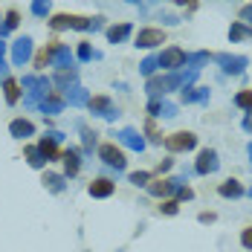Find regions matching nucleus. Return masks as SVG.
I'll use <instances>...</instances> for the list:
<instances>
[{
    "label": "nucleus",
    "instance_id": "obj_12",
    "mask_svg": "<svg viewBox=\"0 0 252 252\" xmlns=\"http://www.w3.org/2000/svg\"><path fill=\"white\" fill-rule=\"evenodd\" d=\"M180 183H186V177H171V180H154V183H148L145 189L151 191L154 197H168V194H174L177 186Z\"/></svg>",
    "mask_w": 252,
    "mask_h": 252
},
{
    "label": "nucleus",
    "instance_id": "obj_48",
    "mask_svg": "<svg viewBox=\"0 0 252 252\" xmlns=\"http://www.w3.org/2000/svg\"><path fill=\"white\" fill-rule=\"evenodd\" d=\"M200 223H215V212H203V215H200Z\"/></svg>",
    "mask_w": 252,
    "mask_h": 252
},
{
    "label": "nucleus",
    "instance_id": "obj_44",
    "mask_svg": "<svg viewBox=\"0 0 252 252\" xmlns=\"http://www.w3.org/2000/svg\"><path fill=\"white\" fill-rule=\"evenodd\" d=\"M159 101H162V99H151V101H148V113H151V119L159 116Z\"/></svg>",
    "mask_w": 252,
    "mask_h": 252
},
{
    "label": "nucleus",
    "instance_id": "obj_29",
    "mask_svg": "<svg viewBox=\"0 0 252 252\" xmlns=\"http://www.w3.org/2000/svg\"><path fill=\"white\" fill-rule=\"evenodd\" d=\"M18 24H21L18 9H9V12H6V18H3V24H0V41H3V38H6V35H9V32H12Z\"/></svg>",
    "mask_w": 252,
    "mask_h": 252
},
{
    "label": "nucleus",
    "instance_id": "obj_7",
    "mask_svg": "<svg viewBox=\"0 0 252 252\" xmlns=\"http://www.w3.org/2000/svg\"><path fill=\"white\" fill-rule=\"evenodd\" d=\"M99 159L104 162V165H110V168H116V171H122L125 168V154H122V148L116 145V142H104V145H99Z\"/></svg>",
    "mask_w": 252,
    "mask_h": 252
},
{
    "label": "nucleus",
    "instance_id": "obj_23",
    "mask_svg": "<svg viewBox=\"0 0 252 252\" xmlns=\"http://www.w3.org/2000/svg\"><path fill=\"white\" fill-rule=\"evenodd\" d=\"M218 194H220V197H226V200H238V197L244 194V186H241L238 180H226V183H220Z\"/></svg>",
    "mask_w": 252,
    "mask_h": 252
},
{
    "label": "nucleus",
    "instance_id": "obj_5",
    "mask_svg": "<svg viewBox=\"0 0 252 252\" xmlns=\"http://www.w3.org/2000/svg\"><path fill=\"white\" fill-rule=\"evenodd\" d=\"M162 142H165V148L171 154H183V151H191V148L197 145V136H194L191 130H177L171 136H165Z\"/></svg>",
    "mask_w": 252,
    "mask_h": 252
},
{
    "label": "nucleus",
    "instance_id": "obj_52",
    "mask_svg": "<svg viewBox=\"0 0 252 252\" xmlns=\"http://www.w3.org/2000/svg\"><path fill=\"white\" fill-rule=\"evenodd\" d=\"M247 154H250V159H252V142H250V148H247Z\"/></svg>",
    "mask_w": 252,
    "mask_h": 252
},
{
    "label": "nucleus",
    "instance_id": "obj_13",
    "mask_svg": "<svg viewBox=\"0 0 252 252\" xmlns=\"http://www.w3.org/2000/svg\"><path fill=\"white\" fill-rule=\"evenodd\" d=\"M29 58H32V38L24 35V38H18V41L12 44V64H15V67H24Z\"/></svg>",
    "mask_w": 252,
    "mask_h": 252
},
{
    "label": "nucleus",
    "instance_id": "obj_40",
    "mask_svg": "<svg viewBox=\"0 0 252 252\" xmlns=\"http://www.w3.org/2000/svg\"><path fill=\"white\" fill-rule=\"evenodd\" d=\"M81 136H84V151H93V145H96V133L87 130V127H81Z\"/></svg>",
    "mask_w": 252,
    "mask_h": 252
},
{
    "label": "nucleus",
    "instance_id": "obj_37",
    "mask_svg": "<svg viewBox=\"0 0 252 252\" xmlns=\"http://www.w3.org/2000/svg\"><path fill=\"white\" fill-rule=\"evenodd\" d=\"M159 116H162V119H174L177 116V104H171V101H159Z\"/></svg>",
    "mask_w": 252,
    "mask_h": 252
},
{
    "label": "nucleus",
    "instance_id": "obj_17",
    "mask_svg": "<svg viewBox=\"0 0 252 252\" xmlns=\"http://www.w3.org/2000/svg\"><path fill=\"white\" fill-rule=\"evenodd\" d=\"M64 101H67L70 107H87L90 93H87L81 84H73V87H67V90H64Z\"/></svg>",
    "mask_w": 252,
    "mask_h": 252
},
{
    "label": "nucleus",
    "instance_id": "obj_47",
    "mask_svg": "<svg viewBox=\"0 0 252 252\" xmlns=\"http://www.w3.org/2000/svg\"><path fill=\"white\" fill-rule=\"evenodd\" d=\"M162 24L165 26H177L180 24V18H177V15H162Z\"/></svg>",
    "mask_w": 252,
    "mask_h": 252
},
{
    "label": "nucleus",
    "instance_id": "obj_34",
    "mask_svg": "<svg viewBox=\"0 0 252 252\" xmlns=\"http://www.w3.org/2000/svg\"><path fill=\"white\" fill-rule=\"evenodd\" d=\"M157 67H159V61H157V55H148V58H145V61L139 64V73H142L145 78H151L154 73H157Z\"/></svg>",
    "mask_w": 252,
    "mask_h": 252
},
{
    "label": "nucleus",
    "instance_id": "obj_15",
    "mask_svg": "<svg viewBox=\"0 0 252 252\" xmlns=\"http://www.w3.org/2000/svg\"><path fill=\"white\" fill-rule=\"evenodd\" d=\"M116 136H119V142H122L125 148H130V151H136V154L145 151V139H142L139 130H133V127H122Z\"/></svg>",
    "mask_w": 252,
    "mask_h": 252
},
{
    "label": "nucleus",
    "instance_id": "obj_9",
    "mask_svg": "<svg viewBox=\"0 0 252 252\" xmlns=\"http://www.w3.org/2000/svg\"><path fill=\"white\" fill-rule=\"evenodd\" d=\"M64 139V133L61 130H47V136H41V142H38V151L44 154V159L52 162V159H61V151H58V142Z\"/></svg>",
    "mask_w": 252,
    "mask_h": 252
},
{
    "label": "nucleus",
    "instance_id": "obj_2",
    "mask_svg": "<svg viewBox=\"0 0 252 252\" xmlns=\"http://www.w3.org/2000/svg\"><path fill=\"white\" fill-rule=\"evenodd\" d=\"M24 87H26V107H38L44 96L52 90V78L47 76H24Z\"/></svg>",
    "mask_w": 252,
    "mask_h": 252
},
{
    "label": "nucleus",
    "instance_id": "obj_22",
    "mask_svg": "<svg viewBox=\"0 0 252 252\" xmlns=\"http://www.w3.org/2000/svg\"><path fill=\"white\" fill-rule=\"evenodd\" d=\"M191 101L209 104V87H183V104H191Z\"/></svg>",
    "mask_w": 252,
    "mask_h": 252
},
{
    "label": "nucleus",
    "instance_id": "obj_36",
    "mask_svg": "<svg viewBox=\"0 0 252 252\" xmlns=\"http://www.w3.org/2000/svg\"><path fill=\"white\" fill-rule=\"evenodd\" d=\"M47 64H52V52H50V47H44V50L35 55V67H38V70H44Z\"/></svg>",
    "mask_w": 252,
    "mask_h": 252
},
{
    "label": "nucleus",
    "instance_id": "obj_45",
    "mask_svg": "<svg viewBox=\"0 0 252 252\" xmlns=\"http://www.w3.org/2000/svg\"><path fill=\"white\" fill-rule=\"evenodd\" d=\"M3 55H6V44L0 41V76H6V61H3Z\"/></svg>",
    "mask_w": 252,
    "mask_h": 252
},
{
    "label": "nucleus",
    "instance_id": "obj_24",
    "mask_svg": "<svg viewBox=\"0 0 252 252\" xmlns=\"http://www.w3.org/2000/svg\"><path fill=\"white\" fill-rule=\"evenodd\" d=\"M145 90H148V96H151V99L165 96V93H168V87H165V76H151V78H148V84H145Z\"/></svg>",
    "mask_w": 252,
    "mask_h": 252
},
{
    "label": "nucleus",
    "instance_id": "obj_21",
    "mask_svg": "<svg viewBox=\"0 0 252 252\" xmlns=\"http://www.w3.org/2000/svg\"><path fill=\"white\" fill-rule=\"evenodd\" d=\"M41 183H44V189L52 191V194H61V191L67 189V177H64V174H52V171H47Z\"/></svg>",
    "mask_w": 252,
    "mask_h": 252
},
{
    "label": "nucleus",
    "instance_id": "obj_18",
    "mask_svg": "<svg viewBox=\"0 0 252 252\" xmlns=\"http://www.w3.org/2000/svg\"><path fill=\"white\" fill-rule=\"evenodd\" d=\"M61 162H64V177H76L78 168H81V154L78 148H67L61 154Z\"/></svg>",
    "mask_w": 252,
    "mask_h": 252
},
{
    "label": "nucleus",
    "instance_id": "obj_46",
    "mask_svg": "<svg viewBox=\"0 0 252 252\" xmlns=\"http://www.w3.org/2000/svg\"><path fill=\"white\" fill-rule=\"evenodd\" d=\"M171 165H174V159H171V157H165V159H162V162H159V168H157V171H159V174H162V171H168V168H171Z\"/></svg>",
    "mask_w": 252,
    "mask_h": 252
},
{
    "label": "nucleus",
    "instance_id": "obj_14",
    "mask_svg": "<svg viewBox=\"0 0 252 252\" xmlns=\"http://www.w3.org/2000/svg\"><path fill=\"white\" fill-rule=\"evenodd\" d=\"M50 52H52V67H73V50H70V44H58V41H52L50 44Z\"/></svg>",
    "mask_w": 252,
    "mask_h": 252
},
{
    "label": "nucleus",
    "instance_id": "obj_49",
    "mask_svg": "<svg viewBox=\"0 0 252 252\" xmlns=\"http://www.w3.org/2000/svg\"><path fill=\"white\" fill-rule=\"evenodd\" d=\"M177 6H189V9H194L197 6V0H174Z\"/></svg>",
    "mask_w": 252,
    "mask_h": 252
},
{
    "label": "nucleus",
    "instance_id": "obj_42",
    "mask_svg": "<svg viewBox=\"0 0 252 252\" xmlns=\"http://www.w3.org/2000/svg\"><path fill=\"white\" fill-rule=\"evenodd\" d=\"M238 21H241V24H247V26L252 24V3H250V6H244V9L238 12Z\"/></svg>",
    "mask_w": 252,
    "mask_h": 252
},
{
    "label": "nucleus",
    "instance_id": "obj_32",
    "mask_svg": "<svg viewBox=\"0 0 252 252\" xmlns=\"http://www.w3.org/2000/svg\"><path fill=\"white\" fill-rule=\"evenodd\" d=\"M29 9H32V15H35V18H47V15L52 12V3H50V0H32V6H29Z\"/></svg>",
    "mask_w": 252,
    "mask_h": 252
},
{
    "label": "nucleus",
    "instance_id": "obj_6",
    "mask_svg": "<svg viewBox=\"0 0 252 252\" xmlns=\"http://www.w3.org/2000/svg\"><path fill=\"white\" fill-rule=\"evenodd\" d=\"M186 55H189V52L180 50V47H168V50H162L157 55V61H159L162 70L174 73V70H183V67H186Z\"/></svg>",
    "mask_w": 252,
    "mask_h": 252
},
{
    "label": "nucleus",
    "instance_id": "obj_11",
    "mask_svg": "<svg viewBox=\"0 0 252 252\" xmlns=\"http://www.w3.org/2000/svg\"><path fill=\"white\" fill-rule=\"evenodd\" d=\"M64 104H67V101H64V90H50L38 107H41L44 116H58V113L64 110Z\"/></svg>",
    "mask_w": 252,
    "mask_h": 252
},
{
    "label": "nucleus",
    "instance_id": "obj_25",
    "mask_svg": "<svg viewBox=\"0 0 252 252\" xmlns=\"http://www.w3.org/2000/svg\"><path fill=\"white\" fill-rule=\"evenodd\" d=\"M247 38H252V26L241 24V21H235V24L229 26V41H232V44H238V41H247Z\"/></svg>",
    "mask_w": 252,
    "mask_h": 252
},
{
    "label": "nucleus",
    "instance_id": "obj_39",
    "mask_svg": "<svg viewBox=\"0 0 252 252\" xmlns=\"http://www.w3.org/2000/svg\"><path fill=\"white\" fill-rule=\"evenodd\" d=\"M127 180H130L133 186H148V183H151V174H148V171H133Z\"/></svg>",
    "mask_w": 252,
    "mask_h": 252
},
{
    "label": "nucleus",
    "instance_id": "obj_30",
    "mask_svg": "<svg viewBox=\"0 0 252 252\" xmlns=\"http://www.w3.org/2000/svg\"><path fill=\"white\" fill-rule=\"evenodd\" d=\"M209 52H191V55H186V67H191V70H197L200 73V67L203 64H209Z\"/></svg>",
    "mask_w": 252,
    "mask_h": 252
},
{
    "label": "nucleus",
    "instance_id": "obj_3",
    "mask_svg": "<svg viewBox=\"0 0 252 252\" xmlns=\"http://www.w3.org/2000/svg\"><path fill=\"white\" fill-rule=\"evenodd\" d=\"M87 110H90L93 116H99V119H107V122H113V119H119V116H122V113H119V107L110 101V96H90Z\"/></svg>",
    "mask_w": 252,
    "mask_h": 252
},
{
    "label": "nucleus",
    "instance_id": "obj_43",
    "mask_svg": "<svg viewBox=\"0 0 252 252\" xmlns=\"http://www.w3.org/2000/svg\"><path fill=\"white\" fill-rule=\"evenodd\" d=\"M241 247H244V250H252V226H247L241 232Z\"/></svg>",
    "mask_w": 252,
    "mask_h": 252
},
{
    "label": "nucleus",
    "instance_id": "obj_31",
    "mask_svg": "<svg viewBox=\"0 0 252 252\" xmlns=\"http://www.w3.org/2000/svg\"><path fill=\"white\" fill-rule=\"evenodd\" d=\"M26 162H29L32 168H44V165H47V159H44V154L38 151V145H29V148H26Z\"/></svg>",
    "mask_w": 252,
    "mask_h": 252
},
{
    "label": "nucleus",
    "instance_id": "obj_8",
    "mask_svg": "<svg viewBox=\"0 0 252 252\" xmlns=\"http://www.w3.org/2000/svg\"><path fill=\"white\" fill-rule=\"evenodd\" d=\"M220 168V157H218V151L215 148H203L200 154H197V162H194V174H215Z\"/></svg>",
    "mask_w": 252,
    "mask_h": 252
},
{
    "label": "nucleus",
    "instance_id": "obj_33",
    "mask_svg": "<svg viewBox=\"0 0 252 252\" xmlns=\"http://www.w3.org/2000/svg\"><path fill=\"white\" fill-rule=\"evenodd\" d=\"M76 58L78 61H93V58H99V52H93V47L87 44V41H81L76 50Z\"/></svg>",
    "mask_w": 252,
    "mask_h": 252
},
{
    "label": "nucleus",
    "instance_id": "obj_50",
    "mask_svg": "<svg viewBox=\"0 0 252 252\" xmlns=\"http://www.w3.org/2000/svg\"><path fill=\"white\" fill-rule=\"evenodd\" d=\"M244 130H250L252 133V113H247V119H244Z\"/></svg>",
    "mask_w": 252,
    "mask_h": 252
},
{
    "label": "nucleus",
    "instance_id": "obj_38",
    "mask_svg": "<svg viewBox=\"0 0 252 252\" xmlns=\"http://www.w3.org/2000/svg\"><path fill=\"white\" fill-rule=\"evenodd\" d=\"M159 212H162V215H168V218H174L177 212H180V200H162Z\"/></svg>",
    "mask_w": 252,
    "mask_h": 252
},
{
    "label": "nucleus",
    "instance_id": "obj_19",
    "mask_svg": "<svg viewBox=\"0 0 252 252\" xmlns=\"http://www.w3.org/2000/svg\"><path fill=\"white\" fill-rule=\"evenodd\" d=\"M52 84H58L61 90H67V87L78 84V70H76V67H61V70H55Z\"/></svg>",
    "mask_w": 252,
    "mask_h": 252
},
{
    "label": "nucleus",
    "instance_id": "obj_4",
    "mask_svg": "<svg viewBox=\"0 0 252 252\" xmlns=\"http://www.w3.org/2000/svg\"><path fill=\"white\" fill-rule=\"evenodd\" d=\"M212 58L220 64V70H223L226 76H241V73L247 70V64H250L247 55H229V52H218V55H212Z\"/></svg>",
    "mask_w": 252,
    "mask_h": 252
},
{
    "label": "nucleus",
    "instance_id": "obj_1",
    "mask_svg": "<svg viewBox=\"0 0 252 252\" xmlns=\"http://www.w3.org/2000/svg\"><path fill=\"white\" fill-rule=\"evenodd\" d=\"M101 21L104 18H81V15H67V12H58V15H52L50 18V26L55 32H61V29H78V32H96L101 29Z\"/></svg>",
    "mask_w": 252,
    "mask_h": 252
},
{
    "label": "nucleus",
    "instance_id": "obj_16",
    "mask_svg": "<svg viewBox=\"0 0 252 252\" xmlns=\"http://www.w3.org/2000/svg\"><path fill=\"white\" fill-rule=\"evenodd\" d=\"M87 191H90V197L104 200V197H110V194L116 191V183H110L107 177H99V180H93V183L87 186Z\"/></svg>",
    "mask_w": 252,
    "mask_h": 252
},
{
    "label": "nucleus",
    "instance_id": "obj_53",
    "mask_svg": "<svg viewBox=\"0 0 252 252\" xmlns=\"http://www.w3.org/2000/svg\"><path fill=\"white\" fill-rule=\"evenodd\" d=\"M250 197H252V189H250Z\"/></svg>",
    "mask_w": 252,
    "mask_h": 252
},
{
    "label": "nucleus",
    "instance_id": "obj_26",
    "mask_svg": "<svg viewBox=\"0 0 252 252\" xmlns=\"http://www.w3.org/2000/svg\"><path fill=\"white\" fill-rule=\"evenodd\" d=\"M3 96L9 104H18L21 101V84L15 78H3Z\"/></svg>",
    "mask_w": 252,
    "mask_h": 252
},
{
    "label": "nucleus",
    "instance_id": "obj_51",
    "mask_svg": "<svg viewBox=\"0 0 252 252\" xmlns=\"http://www.w3.org/2000/svg\"><path fill=\"white\" fill-rule=\"evenodd\" d=\"M127 3H133V6H142V3H139V0H127Z\"/></svg>",
    "mask_w": 252,
    "mask_h": 252
},
{
    "label": "nucleus",
    "instance_id": "obj_28",
    "mask_svg": "<svg viewBox=\"0 0 252 252\" xmlns=\"http://www.w3.org/2000/svg\"><path fill=\"white\" fill-rule=\"evenodd\" d=\"M127 35H130V24H116L107 29V41L110 44H122V41H127Z\"/></svg>",
    "mask_w": 252,
    "mask_h": 252
},
{
    "label": "nucleus",
    "instance_id": "obj_35",
    "mask_svg": "<svg viewBox=\"0 0 252 252\" xmlns=\"http://www.w3.org/2000/svg\"><path fill=\"white\" fill-rule=\"evenodd\" d=\"M235 104H238L241 110H250L252 113V90H241V93L235 96Z\"/></svg>",
    "mask_w": 252,
    "mask_h": 252
},
{
    "label": "nucleus",
    "instance_id": "obj_20",
    "mask_svg": "<svg viewBox=\"0 0 252 252\" xmlns=\"http://www.w3.org/2000/svg\"><path fill=\"white\" fill-rule=\"evenodd\" d=\"M9 133H12L15 139H29V136L35 133V125H32L29 119H12V122H9Z\"/></svg>",
    "mask_w": 252,
    "mask_h": 252
},
{
    "label": "nucleus",
    "instance_id": "obj_27",
    "mask_svg": "<svg viewBox=\"0 0 252 252\" xmlns=\"http://www.w3.org/2000/svg\"><path fill=\"white\" fill-rule=\"evenodd\" d=\"M142 133L148 136V142H154V145H162V139H165V133L159 130L157 119H151V116H148V122H145V127H142Z\"/></svg>",
    "mask_w": 252,
    "mask_h": 252
},
{
    "label": "nucleus",
    "instance_id": "obj_10",
    "mask_svg": "<svg viewBox=\"0 0 252 252\" xmlns=\"http://www.w3.org/2000/svg\"><path fill=\"white\" fill-rule=\"evenodd\" d=\"M159 44H165V32H162V29H157V26L139 29V35H136V47H139V50H154V47H159Z\"/></svg>",
    "mask_w": 252,
    "mask_h": 252
},
{
    "label": "nucleus",
    "instance_id": "obj_41",
    "mask_svg": "<svg viewBox=\"0 0 252 252\" xmlns=\"http://www.w3.org/2000/svg\"><path fill=\"white\" fill-rule=\"evenodd\" d=\"M191 197H194V191H191L186 183H180V186H177V200H191Z\"/></svg>",
    "mask_w": 252,
    "mask_h": 252
}]
</instances>
